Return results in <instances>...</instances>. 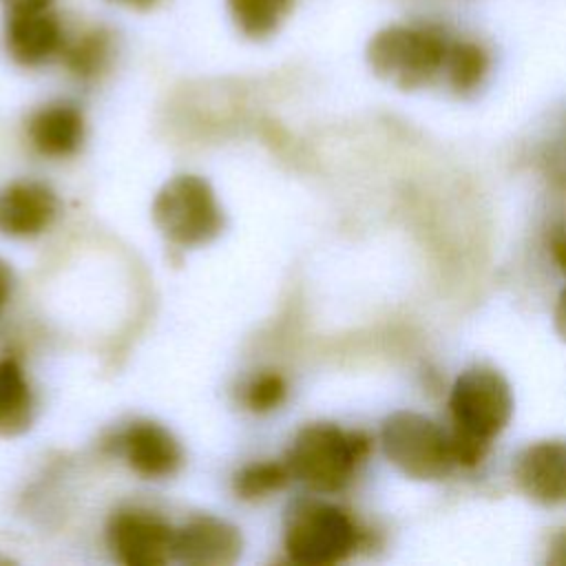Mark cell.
<instances>
[{"instance_id": "16", "label": "cell", "mask_w": 566, "mask_h": 566, "mask_svg": "<svg viewBox=\"0 0 566 566\" xmlns=\"http://www.w3.org/2000/svg\"><path fill=\"white\" fill-rule=\"evenodd\" d=\"M33 396L22 367L13 358H0V436L11 438L29 429Z\"/></svg>"}, {"instance_id": "21", "label": "cell", "mask_w": 566, "mask_h": 566, "mask_svg": "<svg viewBox=\"0 0 566 566\" xmlns=\"http://www.w3.org/2000/svg\"><path fill=\"white\" fill-rule=\"evenodd\" d=\"M546 562L553 564V566H566V528H562V531L551 539Z\"/></svg>"}, {"instance_id": "1", "label": "cell", "mask_w": 566, "mask_h": 566, "mask_svg": "<svg viewBox=\"0 0 566 566\" xmlns=\"http://www.w3.org/2000/svg\"><path fill=\"white\" fill-rule=\"evenodd\" d=\"M449 416L455 464H480L513 416L509 380L489 365L467 367L451 387Z\"/></svg>"}, {"instance_id": "10", "label": "cell", "mask_w": 566, "mask_h": 566, "mask_svg": "<svg viewBox=\"0 0 566 566\" xmlns=\"http://www.w3.org/2000/svg\"><path fill=\"white\" fill-rule=\"evenodd\" d=\"M243 548L239 531L219 517L199 515L175 531L172 559L192 566H230Z\"/></svg>"}, {"instance_id": "17", "label": "cell", "mask_w": 566, "mask_h": 566, "mask_svg": "<svg viewBox=\"0 0 566 566\" xmlns=\"http://www.w3.org/2000/svg\"><path fill=\"white\" fill-rule=\"evenodd\" d=\"M296 0H226L232 24L248 40L272 38L294 11Z\"/></svg>"}, {"instance_id": "25", "label": "cell", "mask_w": 566, "mask_h": 566, "mask_svg": "<svg viewBox=\"0 0 566 566\" xmlns=\"http://www.w3.org/2000/svg\"><path fill=\"white\" fill-rule=\"evenodd\" d=\"M115 7H122V9H128V11H150L155 9L157 4H161V0H106Z\"/></svg>"}, {"instance_id": "14", "label": "cell", "mask_w": 566, "mask_h": 566, "mask_svg": "<svg viewBox=\"0 0 566 566\" xmlns=\"http://www.w3.org/2000/svg\"><path fill=\"white\" fill-rule=\"evenodd\" d=\"M115 51L117 40L106 24H86L75 33H66L60 60L75 80L91 82L111 69Z\"/></svg>"}, {"instance_id": "11", "label": "cell", "mask_w": 566, "mask_h": 566, "mask_svg": "<svg viewBox=\"0 0 566 566\" xmlns=\"http://www.w3.org/2000/svg\"><path fill=\"white\" fill-rule=\"evenodd\" d=\"M57 212L53 190L40 181H11L0 188V234L35 237Z\"/></svg>"}, {"instance_id": "26", "label": "cell", "mask_w": 566, "mask_h": 566, "mask_svg": "<svg viewBox=\"0 0 566 566\" xmlns=\"http://www.w3.org/2000/svg\"><path fill=\"white\" fill-rule=\"evenodd\" d=\"M559 159H566V155H559Z\"/></svg>"}, {"instance_id": "3", "label": "cell", "mask_w": 566, "mask_h": 566, "mask_svg": "<svg viewBox=\"0 0 566 566\" xmlns=\"http://www.w3.org/2000/svg\"><path fill=\"white\" fill-rule=\"evenodd\" d=\"M371 440L356 429H340L332 422L303 427L285 455L294 480L316 493L343 491L369 455Z\"/></svg>"}, {"instance_id": "4", "label": "cell", "mask_w": 566, "mask_h": 566, "mask_svg": "<svg viewBox=\"0 0 566 566\" xmlns=\"http://www.w3.org/2000/svg\"><path fill=\"white\" fill-rule=\"evenodd\" d=\"M283 542L292 562L329 566L347 559L358 548L360 528L345 509L305 500L290 509Z\"/></svg>"}, {"instance_id": "8", "label": "cell", "mask_w": 566, "mask_h": 566, "mask_svg": "<svg viewBox=\"0 0 566 566\" xmlns=\"http://www.w3.org/2000/svg\"><path fill=\"white\" fill-rule=\"evenodd\" d=\"M66 29L60 15L49 9L7 11L2 40L9 57L27 69L42 66L60 57L66 42Z\"/></svg>"}, {"instance_id": "9", "label": "cell", "mask_w": 566, "mask_h": 566, "mask_svg": "<svg viewBox=\"0 0 566 566\" xmlns=\"http://www.w3.org/2000/svg\"><path fill=\"white\" fill-rule=\"evenodd\" d=\"M515 486L542 506L566 504V440H539L513 462Z\"/></svg>"}, {"instance_id": "12", "label": "cell", "mask_w": 566, "mask_h": 566, "mask_svg": "<svg viewBox=\"0 0 566 566\" xmlns=\"http://www.w3.org/2000/svg\"><path fill=\"white\" fill-rule=\"evenodd\" d=\"M119 447L128 467L144 478H168L181 464L177 440L157 422H133L119 436Z\"/></svg>"}, {"instance_id": "2", "label": "cell", "mask_w": 566, "mask_h": 566, "mask_svg": "<svg viewBox=\"0 0 566 566\" xmlns=\"http://www.w3.org/2000/svg\"><path fill=\"white\" fill-rule=\"evenodd\" d=\"M451 35L433 22H396L378 29L365 49L371 73L400 88L418 91L442 75Z\"/></svg>"}, {"instance_id": "24", "label": "cell", "mask_w": 566, "mask_h": 566, "mask_svg": "<svg viewBox=\"0 0 566 566\" xmlns=\"http://www.w3.org/2000/svg\"><path fill=\"white\" fill-rule=\"evenodd\" d=\"M11 287H13L11 268L7 265V261L0 259V307L7 303V298H9V294H11Z\"/></svg>"}, {"instance_id": "22", "label": "cell", "mask_w": 566, "mask_h": 566, "mask_svg": "<svg viewBox=\"0 0 566 566\" xmlns=\"http://www.w3.org/2000/svg\"><path fill=\"white\" fill-rule=\"evenodd\" d=\"M55 0H0L7 11H27V9H49Z\"/></svg>"}, {"instance_id": "23", "label": "cell", "mask_w": 566, "mask_h": 566, "mask_svg": "<svg viewBox=\"0 0 566 566\" xmlns=\"http://www.w3.org/2000/svg\"><path fill=\"white\" fill-rule=\"evenodd\" d=\"M553 318H555V329H557L559 338L566 340V287H564V290L559 292V296H557Z\"/></svg>"}, {"instance_id": "6", "label": "cell", "mask_w": 566, "mask_h": 566, "mask_svg": "<svg viewBox=\"0 0 566 566\" xmlns=\"http://www.w3.org/2000/svg\"><path fill=\"white\" fill-rule=\"evenodd\" d=\"M385 458L411 480H442L455 455L449 431L416 411H394L380 427Z\"/></svg>"}, {"instance_id": "5", "label": "cell", "mask_w": 566, "mask_h": 566, "mask_svg": "<svg viewBox=\"0 0 566 566\" xmlns=\"http://www.w3.org/2000/svg\"><path fill=\"white\" fill-rule=\"evenodd\" d=\"M153 221L175 245L197 248L223 230V212L210 184L197 175L168 179L153 201Z\"/></svg>"}, {"instance_id": "19", "label": "cell", "mask_w": 566, "mask_h": 566, "mask_svg": "<svg viewBox=\"0 0 566 566\" xmlns=\"http://www.w3.org/2000/svg\"><path fill=\"white\" fill-rule=\"evenodd\" d=\"M285 391H287V385H285L283 376H279L274 371H268V374H261V376L250 380V385L245 387V398L243 400H245L250 411L265 413V411L276 409L283 402Z\"/></svg>"}, {"instance_id": "15", "label": "cell", "mask_w": 566, "mask_h": 566, "mask_svg": "<svg viewBox=\"0 0 566 566\" xmlns=\"http://www.w3.org/2000/svg\"><path fill=\"white\" fill-rule=\"evenodd\" d=\"M491 55L484 44L471 38H451L442 75L458 97L473 95L486 80Z\"/></svg>"}, {"instance_id": "7", "label": "cell", "mask_w": 566, "mask_h": 566, "mask_svg": "<svg viewBox=\"0 0 566 566\" xmlns=\"http://www.w3.org/2000/svg\"><path fill=\"white\" fill-rule=\"evenodd\" d=\"M106 539L113 555L128 566H161L172 559L175 531L150 511H117L108 520Z\"/></svg>"}, {"instance_id": "13", "label": "cell", "mask_w": 566, "mask_h": 566, "mask_svg": "<svg viewBox=\"0 0 566 566\" xmlns=\"http://www.w3.org/2000/svg\"><path fill=\"white\" fill-rule=\"evenodd\" d=\"M29 139L46 157H64L80 148L84 139V117L69 102H53L38 108L29 119Z\"/></svg>"}, {"instance_id": "20", "label": "cell", "mask_w": 566, "mask_h": 566, "mask_svg": "<svg viewBox=\"0 0 566 566\" xmlns=\"http://www.w3.org/2000/svg\"><path fill=\"white\" fill-rule=\"evenodd\" d=\"M546 245L553 263L566 274V219H557L551 223L546 234Z\"/></svg>"}, {"instance_id": "18", "label": "cell", "mask_w": 566, "mask_h": 566, "mask_svg": "<svg viewBox=\"0 0 566 566\" xmlns=\"http://www.w3.org/2000/svg\"><path fill=\"white\" fill-rule=\"evenodd\" d=\"M292 478L287 464L279 462H252L237 471L234 475V493L243 500H259L279 491Z\"/></svg>"}]
</instances>
